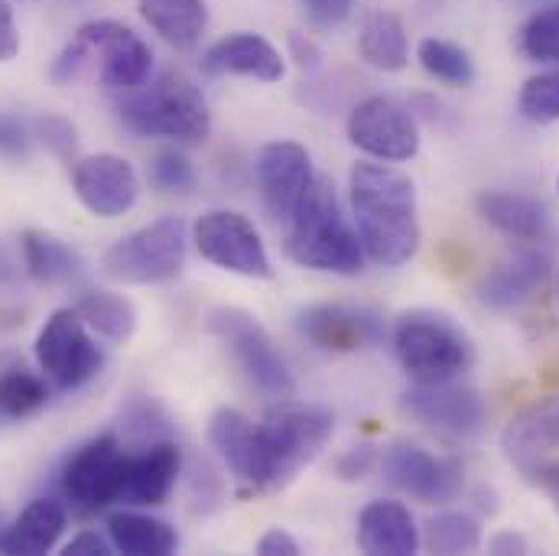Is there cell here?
Masks as SVG:
<instances>
[{"instance_id": "cell-13", "label": "cell", "mask_w": 559, "mask_h": 556, "mask_svg": "<svg viewBox=\"0 0 559 556\" xmlns=\"http://www.w3.org/2000/svg\"><path fill=\"white\" fill-rule=\"evenodd\" d=\"M381 465L391 485L423 505H445L462 492V465L455 459H439L414 442L388 446Z\"/></svg>"}, {"instance_id": "cell-37", "label": "cell", "mask_w": 559, "mask_h": 556, "mask_svg": "<svg viewBox=\"0 0 559 556\" xmlns=\"http://www.w3.org/2000/svg\"><path fill=\"white\" fill-rule=\"evenodd\" d=\"M150 182L159 192L186 196L195 186V169H192V163H189L186 153H179V150H159L150 159Z\"/></svg>"}, {"instance_id": "cell-42", "label": "cell", "mask_w": 559, "mask_h": 556, "mask_svg": "<svg viewBox=\"0 0 559 556\" xmlns=\"http://www.w3.org/2000/svg\"><path fill=\"white\" fill-rule=\"evenodd\" d=\"M524 478H531L537 488H544L547 492V498L554 501V508L559 511V459H544V462H537Z\"/></svg>"}, {"instance_id": "cell-36", "label": "cell", "mask_w": 559, "mask_h": 556, "mask_svg": "<svg viewBox=\"0 0 559 556\" xmlns=\"http://www.w3.org/2000/svg\"><path fill=\"white\" fill-rule=\"evenodd\" d=\"M521 49L534 62H557L559 66V7H547L524 23Z\"/></svg>"}, {"instance_id": "cell-11", "label": "cell", "mask_w": 559, "mask_h": 556, "mask_svg": "<svg viewBox=\"0 0 559 556\" xmlns=\"http://www.w3.org/2000/svg\"><path fill=\"white\" fill-rule=\"evenodd\" d=\"M192 241H195L199 255L222 271L258 280L274 277L267 248H264L254 222L245 218L241 212L212 209V212L199 215V222L192 228Z\"/></svg>"}, {"instance_id": "cell-35", "label": "cell", "mask_w": 559, "mask_h": 556, "mask_svg": "<svg viewBox=\"0 0 559 556\" xmlns=\"http://www.w3.org/2000/svg\"><path fill=\"white\" fill-rule=\"evenodd\" d=\"M518 105H521V115L527 121H534V125L559 121V69L527 79V85L521 88Z\"/></svg>"}, {"instance_id": "cell-41", "label": "cell", "mask_w": 559, "mask_h": 556, "mask_svg": "<svg viewBox=\"0 0 559 556\" xmlns=\"http://www.w3.org/2000/svg\"><path fill=\"white\" fill-rule=\"evenodd\" d=\"M302 7L312 16V23H319V26H338V23L348 20L355 0H302Z\"/></svg>"}, {"instance_id": "cell-4", "label": "cell", "mask_w": 559, "mask_h": 556, "mask_svg": "<svg viewBox=\"0 0 559 556\" xmlns=\"http://www.w3.org/2000/svg\"><path fill=\"white\" fill-rule=\"evenodd\" d=\"M121 125L138 138L202 143L212 131V111L202 92L176 72H163L153 82L121 92L115 102Z\"/></svg>"}, {"instance_id": "cell-34", "label": "cell", "mask_w": 559, "mask_h": 556, "mask_svg": "<svg viewBox=\"0 0 559 556\" xmlns=\"http://www.w3.org/2000/svg\"><path fill=\"white\" fill-rule=\"evenodd\" d=\"M121 429L131 442L140 446H150V442H159L169 436L173 423L166 417V411L153 401V398H134L124 404L121 411Z\"/></svg>"}, {"instance_id": "cell-31", "label": "cell", "mask_w": 559, "mask_h": 556, "mask_svg": "<svg viewBox=\"0 0 559 556\" xmlns=\"http://www.w3.org/2000/svg\"><path fill=\"white\" fill-rule=\"evenodd\" d=\"M49 401L46 378L23 365H10L0 371V417L3 419H26L39 414Z\"/></svg>"}, {"instance_id": "cell-23", "label": "cell", "mask_w": 559, "mask_h": 556, "mask_svg": "<svg viewBox=\"0 0 559 556\" xmlns=\"http://www.w3.org/2000/svg\"><path fill=\"white\" fill-rule=\"evenodd\" d=\"M550 277V261L537 251L514 255L511 261L488 271L478 283V299L488 309H518Z\"/></svg>"}, {"instance_id": "cell-46", "label": "cell", "mask_w": 559, "mask_h": 556, "mask_svg": "<svg viewBox=\"0 0 559 556\" xmlns=\"http://www.w3.org/2000/svg\"><path fill=\"white\" fill-rule=\"evenodd\" d=\"M258 554L264 556H296L299 554V544L286 534V531H280V528H274V531H267L261 541H258Z\"/></svg>"}, {"instance_id": "cell-6", "label": "cell", "mask_w": 559, "mask_h": 556, "mask_svg": "<svg viewBox=\"0 0 559 556\" xmlns=\"http://www.w3.org/2000/svg\"><path fill=\"white\" fill-rule=\"evenodd\" d=\"M394 352L417 385L452 381L472 365L468 335L442 312L414 309L394 322Z\"/></svg>"}, {"instance_id": "cell-40", "label": "cell", "mask_w": 559, "mask_h": 556, "mask_svg": "<svg viewBox=\"0 0 559 556\" xmlns=\"http://www.w3.org/2000/svg\"><path fill=\"white\" fill-rule=\"evenodd\" d=\"M0 156L3 159H26L29 156V138L20 118L0 115Z\"/></svg>"}, {"instance_id": "cell-21", "label": "cell", "mask_w": 559, "mask_h": 556, "mask_svg": "<svg viewBox=\"0 0 559 556\" xmlns=\"http://www.w3.org/2000/svg\"><path fill=\"white\" fill-rule=\"evenodd\" d=\"M501 446L508 462L518 465L524 475L537 462L550 459L559 449V398H547L518 419H511L501 436Z\"/></svg>"}, {"instance_id": "cell-33", "label": "cell", "mask_w": 559, "mask_h": 556, "mask_svg": "<svg viewBox=\"0 0 559 556\" xmlns=\"http://www.w3.org/2000/svg\"><path fill=\"white\" fill-rule=\"evenodd\" d=\"M426 547L432 554H475L481 547V528L468 511H442L426 524Z\"/></svg>"}, {"instance_id": "cell-22", "label": "cell", "mask_w": 559, "mask_h": 556, "mask_svg": "<svg viewBox=\"0 0 559 556\" xmlns=\"http://www.w3.org/2000/svg\"><path fill=\"white\" fill-rule=\"evenodd\" d=\"M358 547L371 556H414L419 551V528L407 505L371 501L358 514Z\"/></svg>"}, {"instance_id": "cell-18", "label": "cell", "mask_w": 559, "mask_h": 556, "mask_svg": "<svg viewBox=\"0 0 559 556\" xmlns=\"http://www.w3.org/2000/svg\"><path fill=\"white\" fill-rule=\"evenodd\" d=\"M202 69L209 75H245L258 82H280L286 66L271 39L258 33H231L205 49Z\"/></svg>"}, {"instance_id": "cell-45", "label": "cell", "mask_w": 559, "mask_h": 556, "mask_svg": "<svg viewBox=\"0 0 559 556\" xmlns=\"http://www.w3.org/2000/svg\"><path fill=\"white\" fill-rule=\"evenodd\" d=\"M111 551H115V544L105 541V537H98L95 531H85V534L72 537V541L62 547V554L69 556H111Z\"/></svg>"}, {"instance_id": "cell-24", "label": "cell", "mask_w": 559, "mask_h": 556, "mask_svg": "<svg viewBox=\"0 0 559 556\" xmlns=\"http://www.w3.org/2000/svg\"><path fill=\"white\" fill-rule=\"evenodd\" d=\"M478 215L498 228L508 238L518 241H544L550 235V215L547 209L531 199V196H518V192H481L475 199Z\"/></svg>"}, {"instance_id": "cell-20", "label": "cell", "mask_w": 559, "mask_h": 556, "mask_svg": "<svg viewBox=\"0 0 559 556\" xmlns=\"http://www.w3.org/2000/svg\"><path fill=\"white\" fill-rule=\"evenodd\" d=\"M182 472V456L179 446L169 439L143 446L140 456H128L124 465V485H121V501L128 505H163Z\"/></svg>"}, {"instance_id": "cell-27", "label": "cell", "mask_w": 559, "mask_h": 556, "mask_svg": "<svg viewBox=\"0 0 559 556\" xmlns=\"http://www.w3.org/2000/svg\"><path fill=\"white\" fill-rule=\"evenodd\" d=\"M20 251L26 274L43 286H62L82 274V258L56 235L29 228L20 235Z\"/></svg>"}, {"instance_id": "cell-16", "label": "cell", "mask_w": 559, "mask_h": 556, "mask_svg": "<svg viewBox=\"0 0 559 556\" xmlns=\"http://www.w3.org/2000/svg\"><path fill=\"white\" fill-rule=\"evenodd\" d=\"M296 332L325 352H361L384 339V322L368 309L319 303L296 312Z\"/></svg>"}, {"instance_id": "cell-25", "label": "cell", "mask_w": 559, "mask_h": 556, "mask_svg": "<svg viewBox=\"0 0 559 556\" xmlns=\"http://www.w3.org/2000/svg\"><path fill=\"white\" fill-rule=\"evenodd\" d=\"M66 531V508L56 498H36L23 508V514L3 531L0 551L13 556L49 554Z\"/></svg>"}, {"instance_id": "cell-32", "label": "cell", "mask_w": 559, "mask_h": 556, "mask_svg": "<svg viewBox=\"0 0 559 556\" xmlns=\"http://www.w3.org/2000/svg\"><path fill=\"white\" fill-rule=\"evenodd\" d=\"M419 66L426 69L429 79L442 82V85H452V88H465L475 82V62L472 56L459 46V43H449V39H423L417 46Z\"/></svg>"}, {"instance_id": "cell-7", "label": "cell", "mask_w": 559, "mask_h": 556, "mask_svg": "<svg viewBox=\"0 0 559 556\" xmlns=\"http://www.w3.org/2000/svg\"><path fill=\"white\" fill-rule=\"evenodd\" d=\"M182 264H186V225L182 218L173 215L124 235L102 258L105 277L124 286L166 283L182 271Z\"/></svg>"}, {"instance_id": "cell-3", "label": "cell", "mask_w": 559, "mask_h": 556, "mask_svg": "<svg viewBox=\"0 0 559 556\" xmlns=\"http://www.w3.org/2000/svg\"><path fill=\"white\" fill-rule=\"evenodd\" d=\"M153 72V52L138 33L118 20L85 23L69 46L52 62L49 75L59 85L95 75L111 92H131L143 85Z\"/></svg>"}, {"instance_id": "cell-47", "label": "cell", "mask_w": 559, "mask_h": 556, "mask_svg": "<svg viewBox=\"0 0 559 556\" xmlns=\"http://www.w3.org/2000/svg\"><path fill=\"white\" fill-rule=\"evenodd\" d=\"M488 551L491 554H531V544H527V537L524 534H518V531H501V534H495L491 537V544H488Z\"/></svg>"}, {"instance_id": "cell-2", "label": "cell", "mask_w": 559, "mask_h": 556, "mask_svg": "<svg viewBox=\"0 0 559 556\" xmlns=\"http://www.w3.org/2000/svg\"><path fill=\"white\" fill-rule=\"evenodd\" d=\"M286 258L299 268L352 277L365 264V248L358 232L348 225L342 202L329 179L316 176L299 199L293 218L286 222Z\"/></svg>"}, {"instance_id": "cell-39", "label": "cell", "mask_w": 559, "mask_h": 556, "mask_svg": "<svg viewBox=\"0 0 559 556\" xmlns=\"http://www.w3.org/2000/svg\"><path fill=\"white\" fill-rule=\"evenodd\" d=\"M33 134L39 138V143L46 150H52L56 156H72L75 150V128L66 121V118H56V115H46V118H36L33 125Z\"/></svg>"}, {"instance_id": "cell-29", "label": "cell", "mask_w": 559, "mask_h": 556, "mask_svg": "<svg viewBox=\"0 0 559 556\" xmlns=\"http://www.w3.org/2000/svg\"><path fill=\"white\" fill-rule=\"evenodd\" d=\"M108 537H111L118 554L128 556H169L179 547L176 528H169L159 518L138 514V511L115 514L108 521Z\"/></svg>"}, {"instance_id": "cell-43", "label": "cell", "mask_w": 559, "mask_h": 556, "mask_svg": "<svg viewBox=\"0 0 559 556\" xmlns=\"http://www.w3.org/2000/svg\"><path fill=\"white\" fill-rule=\"evenodd\" d=\"M374 465V452L368 449V446H358V449H348L342 459H338V475L342 478H365L368 475V469Z\"/></svg>"}, {"instance_id": "cell-14", "label": "cell", "mask_w": 559, "mask_h": 556, "mask_svg": "<svg viewBox=\"0 0 559 556\" xmlns=\"http://www.w3.org/2000/svg\"><path fill=\"white\" fill-rule=\"evenodd\" d=\"M72 186L79 202L98 218H118L134 209L140 182L134 166L118 153H95L75 163Z\"/></svg>"}, {"instance_id": "cell-12", "label": "cell", "mask_w": 559, "mask_h": 556, "mask_svg": "<svg viewBox=\"0 0 559 556\" xmlns=\"http://www.w3.org/2000/svg\"><path fill=\"white\" fill-rule=\"evenodd\" d=\"M348 138L358 150H365L368 156L384 159V163H404V159L417 156L419 150V131L414 115L388 95L365 98L352 111Z\"/></svg>"}, {"instance_id": "cell-9", "label": "cell", "mask_w": 559, "mask_h": 556, "mask_svg": "<svg viewBox=\"0 0 559 556\" xmlns=\"http://www.w3.org/2000/svg\"><path fill=\"white\" fill-rule=\"evenodd\" d=\"M36 362L43 378H49L62 391H75L102 371L105 358L92 342L79 309H59L36 335Z\"/></svg>"}, {"instance_id": "cell-10", "label": "cell", "mask_w": 559, "mask_h": 556, "mask_svg": "<svg viewBox=\"0 0 559 556\" xmlns=\"http://www.w3.org/2000/svg\"><path fill=\"white\" fill-rule=\"evenodd\" d=\"M124 465H128V452L121 449L118 436L105 433L98 439H88L69 456L62 469L66 501L79 514H95L111 501H121Z\"/></svg>"}, {"instance_id": "cell-30", "label": "cell", "mask_w": 559, "mask_h": 556, "mask_svg": "<svg viewBox=\"0 0 559 556\" xmlns=\"http://www.w3.org/2000/svg\"><path fill=\"white\" fill-rule=\"evenodd\" d=\"M79 316L92 332H98L108 342H128L138 329V309L128 296L121 293H88L79 303Z\"/></svg>"}, {"instance_id": "cell-28", "label": "cell", "mask_w": 559, "mask_h": 556, "mask_svg": "<svg viewBox=\"0 0 559 556\" xmlns=\"http://www.w3.org/2000/svg\"><path fill=\"white\" fill-rule=\"evenodd\" d=\"M140 16L176 49H192L209 26L205 0H143Z\"/></svg>"}, {"instance_id": "cell-44", "label": "cell", "mask_w": 559, "mask_h": 556, "mask_svg": "<svg viewBox=\"0 0 559 556\" xmlns=\"http://www.w3.org/2000/svg\"><path fill=\"white\" fill-rule=\"evenodd\" d=\"M20 52V33L13 23V10L7 0H0V62H10Z\"/></svg>"}, {"instance_id": "cell-17", "label": "cell", "mask_w": 559, "mask_h": 556, "mask_svg": "<svg viewBox=\"0 0 559 556\" xmlns=\"http://www.w3.org/2000/svg\"><path fill=\"white\" fill-rule=\"evenodd\" d=\"M312 179L316 176H312L309 153H306V146H299L293 140L267 143L258 156V182H261L264 205L283 225L293 218V212Z\"/></svg>"}, {"instance_id": "cell-38", "label": "cell", "mask_w": 559, "mask_h": 556, "mask_svg": "<svg viewBox=\"0 0 559 556\" xmlns=\"http://www.w3.org/2000/svg\"><path fill=\"white\" fill-rule=\"evenodd\" d=\"M189 501L195 505L199 514H212L222 501V478L212 472V465L195 462L189 475Z\"/></svg>"}, {"instance_id": "cell-1", "label": "cell", "mask_w": 559, "mask_h": 556, "mask_svg": "<svg viewBox=\"0 0 559 556\" xmlns=\"http://www.w3.org/2000/svg\"><path fill=\"white\" fill-rule=\"evenodd\" d=\"M348 192L365 255L381 268L407 264L419 248L414 179L384 159L355 163L348 173Z\"/></svg>"}, {"instance_id": "cell-48", "label": "cell", "mask_w": 559, "mask_h": 556, "mask_svg": "<svg viewBox=\"0 0 559 556\" xmlns=\"http://www.w3.org/2000/svg\"><path fill=\"white\" fill-rule=\"evenodd\" d=\"M289 46H293V52H296V66H299V69H306V72H316V69H319L322 52H319V46H316L312 39L293 36V39H289Z\"/></svg>"}, {"instance_id": "cell-8", "label": "cell", "mask_w": 559, "mask_h": 556, "mask_svg": "<svg viewBox=\"0 0 559 556\" xmlns=\"http://www.w3.org/2000/svg\"><path fill=\"white\" fill-rule=\"evenodd\" d=\"M205 326L212 335H218L231 348L238 368L264 398H274V401L293 398V388H296L293 375H289L283 355L274 348L271 335L264 332V326L251 312L235 309V306H222V309L209 312Z\"/></svg>"}, {"instance_id": "cell-5", "label": "cell", "mask_w": 559, "mask_h": 556, "mask_svg": "<svg viewBox=\"0 0 559 556\" xmlns=\"http://www.w3.org/2000/svg\"><path fill=\"white\" fill-rule=\"evenodd\" d=\"M335 417L325 407L277 401L258 423V472L261 492L283 488L329 442Z\"/></svg>"}, {"instance_id": "cell-19", "label": "cell", "mask_w": 559, "mask_h": 556, "mask_svg": "<svg viewBox=\"0 0 559 556\" xmlns=\"http://www.w3.org/2000/svg\"><path fill=\"white\" fill-rule=\"evenodd\" d=\"M209 442L231 469L235 482L245 495H261L258 472V426L235 407H222L209 419Z\"/></svg>"}, {"instance_id": "cell-15", "label": "cell", "mask_w": 559, "mask_h": 556, "mask_svg": "<svg viewBox=\"0 0 559 556\" xmlns=\"http://www.w3.org/2000/svg\"><path fill=\"white\" fill-rule=\"evenodd\" d=\"M401 407L411 419H417L429 429L449 433V436H472L481 429L485 419V401L475 388H462L452 381L436 385H414Z\"/></svg>"}, {"instance_id": "cell-26", "label": "cell", "mask_w": 559, "mask_h": 556, "mask_svg": "<svg viewBox=\"0 0 559 556\" xmlns=\"http://www.w3.org/2000/svg\"><path fill=\"white\" fill-rule=\"evenodd\" d=\"M358 52L368 66L381 72H401L411 62L404 20L391 10H374L365 16L358 33Z\"/></svg>"}]
</instances>
